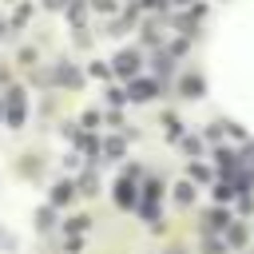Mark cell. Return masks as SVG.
Wrapping results in <instances>:
<instances>
[{
	"label": "cell",
	"mask_w": 254,
	"mask_h": 254,
	"mask_svg": "<svg viewBox=\"0 0 254 254\" xmlns=\"http://www.w3.org/2000/svg\"><path fill=\"white\" fill-rule=\"evenodd\" d=\"M4 119H8V127H20L24 123V91H8L4 95Z\"/></svg>",
	"instance_id": "1"
},
{
	"label": "cell",
	"mask_w": 254,
	"mask_h": 254,
	"mask_svg": "<svg viewBox=\"0 0 254 254\" xmlns=\"http://www.w3.org/2000/svg\"><path fill=\"white\" fill-rule=\"evenodd\" d=\"M115 71H119V75H135V71H139V52H131V48L119 52V56H115Z\"/></svg>",
	"instance_id": "2"
},
{
	"label": "cell",
	"mask_w": 254,
	"mask_h": 254,
	"mask_svg": "<svg viewBox=\"0 0 254 254\" xmlns=\"http://www.w3.org/2000/svg\"><path fill=\"white\" fill-rule=\"evenodd\" d=\"M115 202H119V206H135V183H131L127 175L115 183Z\"/></svg>",
	"instance_id": "3"
},
{
	"label": "cell",
	"mask_w": 254,
	"mask_h": 254,
	"mask_svg": "<svg viewBox=\"0 0 254 254\" xmlns=\"http://www.w3.org/2000/svg\"><path fill=\"white\" fill-rule=\"evenodd\" d=\"M155 91H159V83H151V79H135V83H131V99H139V103L151 99Z\"/></svg>",
	"instance_id": "4"
},
{
	"label": "cell",
	"mask_w": 254,
	"mask_h": 254,
	"mask_svg": "<svg viewBox=\"0 0 254 254\" xmlns=\"http://www.w3.org/2000/svg\"><path fill=\"white\" fill-rule=\"evenodd\" d=\"M183 95L187 99H198L202 95V75H183Z\"/></svg>",
	"instance_id": "5"
},
{
	"label": "cell",
	"mask_w": 254,
	"mask_h": 254,
	"mask_svg": "<svg viewBox=\"0 0 254 254\" xmlns=\"http://www.w3.org/2000/svg\"><path fill=\"white\" fill-rule=\"evenodd\" d=\"M206 226H210V230H226V226H230V214H226V210H218V206H214V210H210V214H206Z\"/></svg>",
	"instance_id": "6"
},
{
	"label": "cell",
	"mask_w": 254,
	"mask_h": 254,
	"mask_svg": "<svg viewBox=\"0 0 254 254\" xmlns=\"http://www.w3.org/2000/svg\"><path fill=\"white\" fill-rule=\"evenodd\" d=\"M71 190H75L71 183H56V187H52V202H56V206H60V202H71Z\"/></svg>",
	"instance_id": "7"
},
{
	"label": "cell",
	"mask_w": 254,
	"mask_h": 254,
	"mask_svg": "<svg viewBox=\"0 0 254 254\" xmlns=\"http://www.w3.org/2000/svg\"><path fill=\"white\" fill-rule=\"evenodd\" d=\"M175 198H179V202H190V198H194V187H190V183H179V187H175Z\"/></svg>",
	"instance_id": "8"
},
{
	"label": "cell",
	"mask_w": 254,
	"mask_h": 254,
	"mask_svg": "<svg viewBox=\"0 0 254 254\" xmlns=\"http://www.w3.org/2000/svg\"><path fill=\"white\" fill-rule=\"evenodd\" d=\"M226 238L238 246V242H246V230H242V226H226Z\"/></svg>",
	"instance_id": "9"
},
{
	"label": "cell",
	"mask_w": 254,
	"mask_h": 254,
	"mask_svg": "<svg viewBox=\"0 0 254 254\" xmlns=\"http://www.w3.org/2000/svg\"><path fill=\"white\" fill-rule=\"evenodd\" d=\"M60 79H64V83H79V71H75V67H60Z\"/></svg>",
	"instance_id": "10"
},
{
	"label": "cell",
	"mask_w": 254,
	"mask_h": 254,
	"mask_svg": "<svg viewBox=\"0 0 254 254\" xmlns=\"http://www.w3.org/2000/svg\"><path fill=\"white\" fill-rule=\"evenodd\" d=\"M206 254H226V242H218V238H206Z\"/></svg>",
	"instance_id": "11"
},
{
	"label": "cell",
	"mask_w": 254,
	"mask_h": 254,
	"mask_svg": "<svg viewBox=\"0 0 254 254\" xmlns=\"http://www.w3.org/2000/svg\"><path fill=\"white\" fill-rule=\"evenodd\" d=\"M67 16H71V24H83V4H71Z\"/></svg>",
	"instance_id": "12"
},
{
	"label": "cell",
	"mask_w": 254,
	"mask_h": 254,
	"mask_svg": "<svg viewBox=\"0 0 254 254\" xmlns=\"http://www.w3.org/2000/svg\"><path fill=\"white\" fill-rule=\"evenodd\" d=\"M79 187H83V194H95V187H99V183H95L91 175H83V179H79Z\"/></svg>",
	"instance_id": "13"
},
{
	"label": "cell",
	"mask_w": 254,
	"mask_h": 254,
	"mask_svg": "<svg viewBox=\"0 0 254 254\" xmlns=\"http://www.w3.org/2000/svg\"><path fill=\"white\" fill-rule=\"evenodd\" d=\"M230 194H234V187H226V183H218V190H214V198H218V202H226Z\"/></svg>",
	"instance_id": "14"
},
{
	"label": "cell",
	"mask_w": 254,
	"mask_h": 254,
	"mask_svg": "<svg viewBox=\"0 0 254 254\" xmlns=\"http://www.w3.org/2000/svg\"><path fill=\"white\" fill-rule=\"evenodd\" d=\"M155 71H159V75H167V71H171V60H167V56H159V60H155Z\"/></svg>",
	"instance_id": "15"
},
{
	"label": "cell",
	"mask_w": 254,
	"mask_h": 254,
	"mask_svg": "<svg viewBox=\"0 0 254 254\" xmlns=\"http://www.w3.org/2000/svg\"><path fill=\"white\" fill-rule=\"evenodd\" d=\"M91 8H99V12H111V8H115V0H91Z\"/></svg>",
	"instance_id": "16"
},
{
	"label": "cell",
	"mask_w": 254,
	"mask_h": 254,
	"mask_svg": "<svg viewBox=\"0 0 254 254\" xmlns=\"http://www.w3.org/2000/svg\"><path fill=\"white\" fill-rule=\"evenodd\" d=\"M246 171H250V175H254V143H250V147H246Z\"/></svg>",
	"instance_id": "17"
},
{
	"label": "cell",
	"mask_w": 254,
	"mask_h": 254,
	"mask_svg": "<svg viewBox=\"0 0 254 254\" xmlns=\"http://www.w3.org/2000/svg\"><path fill=\"white\" fill-rule=\"evenodd\" d=\"M143 8H163V0H143Z\"/></svg>",
	"instance_id": "18"
},
{
	"label": "cell",
	"mask_w": 254,
	"mask_h": 254,
	"mask_svg": "<svg viewBox=\"0 0 254 254\" xmlns=\"http://www.w3.org/2000/svg\"><path fill=\"white\" fill-rule=\"evenodd\" d=\"M179 4H190V0H179Z\"/></svg>",
	"instance_id": "19"
}]
</instances>
